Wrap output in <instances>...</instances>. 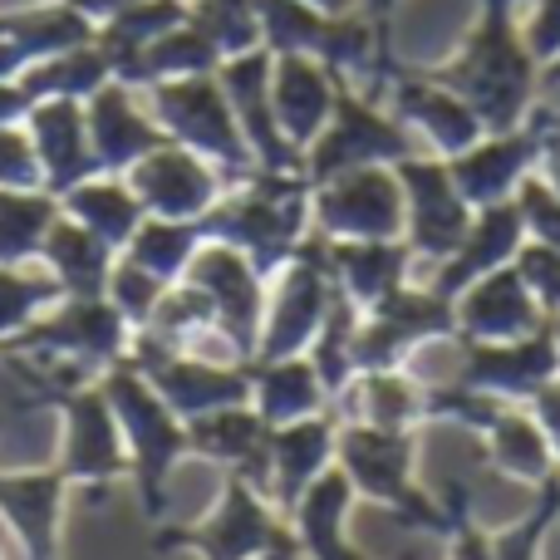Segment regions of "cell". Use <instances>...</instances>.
Segmentation results:
<instances>
[{"label":"cell","instance_id":"obj_1","mask_svg":"<svg viewBox=\"0 0 560 560\" xmlns=\"http://www.w3.org/2000/svg\"><path fill=\"white\" fill-rule=\"evenodd\" d=\"M433 79L482 118L487 133L516 128L536 89V55L526 49V35H516L512 25V0H487V15L467 35L463 55L447 69H438Z\"/></svg>","mask_w":560,"mask_h":560},{"label":"cell","instance_id":"obj_2","mask_svg":"<svg viewBox=\"0 0 560 560\" xmlns=\"http://www.w3.org/2000/svg\"><path fill=\"white\" fill-rule=\"evenodd\" d=\"M153 104H158V124H167V133L177 143H187L192 153H212L222 163H246V133L236 124L226 89L207 74H187V79H158L153 84Z\"/></svg>","mask_w":560,"mask_h":560},{"label":"cell","instance_id":"obj_3","mask_svg":"<svg viewBox=\"0 0 560 560\" xmlns=\"http://www.w3.org/2000/svg\"><path fill=\"white\" fill-rule=\"evenodd\" d=\"M408 138L398 128V118H384L369 98H354L349 89H339L335 98V124L319 133L315 158H310V177H339L354 167H378V163H404Z\"/></svg>","mask_w":560,"mask_h":560},{"label":"cell","instance_id":"obj_4","mask_svg":"<svg viewBox=\"0 0 560 560\" xmlns=\"http://www.w3.org/2000/svg\"><path fill=\"white\" fill-rule=\"evenodd\" d=\"M271 65L276 59L266 55V49H246V55H232L222 59V89H226V104H232L236 124H242L246 143L261 153L266 173H280V167H295V153L300 148L285 143V133H280L276 124V104H271Z\"/></svg>","mask_w":560,"mask_h":560},{"label":"cell","instance_id":"obj_5","mask_svg":"<svg viewBox=\"0 0 560 560\" xmlns=\"http://www.w3.org/2000/svg\"><path fill=\"white\" fill-rule=\"evenodd\" d=\"M163 546H197L207 560H290L295 541H280V526H271L256 506V497L242 482L232 487L222 516L202 532H177V536H158V551Z\"/></svg>","mask_w":560,"mask_h":560},{"label":"cell","instance_id":"obj_6","mask_svg":"<svg viewBox=\"0 0 560 560\" xmlns=\"http://www.w3.org/2000/svg\"><path fill=\"white\" fill-rule=\"evenodd\" d=\"M335 74L310 55H276L271 65V104L276 124L290 148H305L325 133V118L335 114Z\"/></svg>","mask_w":560,"mask_h":560},{"label":"cell","instance_id":"obj_7","mask_svg":"<svg viewBox=\"0 0 560 560\" xmlns=\"http://www.w3.org/2000/svg\"><path fill=\"white\" fill-rule=\"evenodd\" d=\"M536 153H541L536 128H506V133H497V138H487V143H472L467 153H457L447 173H453L457 192H463L467 202L497 207L516 183H522L526 163H532Z\"/></svg>","mask_w":560,"mask_h":560},{"label":"cell","instance_id":"obj_8","mask_svg":"<svg viewBox=\"0 0 560 560\" xmlns=\"http://www.w3.org/2000/svg\"><path fill=\"white\" fill-rule=\"evenodd\" d=\"M30 128H35V158L49 173V187L65 192L94 167V143H89V118L79 98H39L30 108Z\"/></svg>","mask_w":560,"mask_h":560},{"label":"cell","instance_id":"obj_9","mask_svg":"<svg viewBox=\"0 0 560 560\" xmlns=\"http://www.w3.org/2000/svg\"><path fill=\"white\" fill-rule=\"evenodd\" d=\"M89 143H94V163L104 167H128L143 163L148 153L167 143V133H158L143 114L133 108V94L128 84H104L94 98H89Z\"/></svg>","mask_w":560,"mask_h":560},{"label":"cell","instance_id":"obj_10","mask_svg":"<svg viewBox=\"0 0 560 560\" xmlns=\"http://www.w3.org/2000/svg\"><path fill=\"white\" fill-rule=\"evenodd\" d=\"M138 187H143V197L163 217H192L212 202L217 177L192 148L163 143L158 153H148L143 163H138Z\"/></svg>","mask_w":560,"mask_h":560},{"label":"cell","instance_id":"obj_11","mask_svg":"<svg viewBox=\"0 0 560 560\" xmlns=\"http://www.w3.org/2000/svg\"><path fill=\"white\" fill-rule=\"evenodd\" d=\"M398 108L433 138L443 153H467L472 143H482V118L453 94L438 79H398Z\"/></svg>","mask_w":560,"mask_h":560},{"label":"cell","instance_id":"obj_12","mask_svg":"<svg viewBox=\"0 0 560 560\" xmlns=\"http://www.w3.org/2000/svg\"><path fill=\"white\" fill-rule=\"evenodd\" d=\"M339 512H345V482L339 477H329L325 487L315 482V497L305 506V546L315 551V560H364L359 551H349Z\"/></svg>","mask_w":560,"mask_h":560},{"label":"cell","instance_id":"obj_13","mask_svg":"<svg viewBox=\"0 0 560 560\" xmlns=\"http://www.w3.org/2000/svg\"><path fill=\"white\" fill-rule=\"evenodd\" d=\"M69 202H74L79 217H89V222H94L104 236H124L128 226H133V217H138V202H133V197H128L118 183L74 187V197H69Z\"/></svg>","mask_w":560,"mask_h":560},{"label":"cell","instance_id":"obj_14","mask_svg":"<svg viewBox=\"0 0 560 560\" xmlns=\"http://www.w3.org/2000/svg\"><path fill=\"white\" fill-rule=\"evenodd\" d=\"M526 49L536 55V65L560 59V0H536V15L526 25Z\"/></svg>","mask_w":560,"mask_h":560},{"label":"cell","instance_id":"obj_15","mask_svg":"<svg viewBox=\"0 0 560 560\" xmlns=\"http://www.w3.org/2000/svg\"><path fill=\"white\" fill-rule=\"evenodd\" d=\"M305 5L325 10V15H345V10H349V0H305Z\"/></svg>","mask_w":560,"mask_h":560},{"label":"cell","instance_id":"obj_16","mask_svg":"<svg viewBox=\"0 0 560 560\" xmlns=\"http://www.w3.org/2000/svg\"><path fill=\"white\" fill-rule=\"evenodd\" d=\"M551 183L560 187V148H551Z\"/></svg>","mask_w":560,"mask_h":560}]
</instances>
